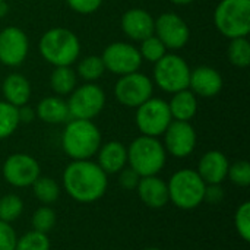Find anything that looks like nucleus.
<instances>
[{"label":"nucleus","instance_id":"1","mask_svg":"<svg viewBox=\"0 0 250 250\" xmlns=\"http://www.w3.org/2000/svg\"><path fill=\"white\" fill-rule=\"evenodd\" d=\"M107 186V174L91 160H73L63 171V188L76 202L91 204L101 199Z\"/></svg>","mask_w":250,"mask_h":250},{"label":"nucleus","instance_id":"2","mask_svg":"<svg viewBox=\"0 0 250 250\" xmlns=\"http://www.w3.org/2000/svg\"><path fill=\"white\" fill-rule=\"evenodd\" d=\"M41 57L51 66H72L81 54V41L78 35L63 26H54L45 31L38 42Z\"/></svg>","mask_w":250,"mask_h":250},{"label":"nucleus","instance_id":"3","mask_svg":"<svg viewBox=\"0 0 250 250\" xmlns=\"http://www.w3.org/2000/svg\"><path fill=\"white\" fill-rule=\"evenodd\" d=\"M62 146L72 160H89L101 146V132L92 120L70 119L63 129Z\"/></svg>","mask_w":250,"mask_h":250},{"label":"nucleus","instance_id":"4","mask_svg":"<svg viewBox=\"0 0 250 250\" xmlns=\"http://www.w3.org/2000/svg\"><path fill=\"white\" fill-rule=\"evenodd\" d=\"M167 152L158 138L141 135L127 146V164L141 177L157 176L166 166Z\"/></svg>","mask_w":250,"mask_h":250},{"label":"nucleus","instance_id":"5","mask_svg":"<svg viewBox=\"0 0 250 250\" xmlns=\"http://www.w3.org/2000/svg\"><path fill=\"white\" fill-rule=\"evenodd\" d=\"M168 198L180 209H195L204 202L207 183L196 170L182 168L176 171L168 183Z\"/></svg>","mask_w":250,"mask_h":250},{"label":"nucleus","instance_id":"6","mask_svg":"<svg viewBox=\"0 0 250 250\" xmlns=\"http://www.w3.org/2000/svg\"><path fill=\"white\" fill-rule=\"evenodd\" d=\"M214 23L229 40L248 37L250 32V0H221L214 10Z\"/></svg>","mask_w":250,"mask_h":250},{"label":"nucleus","instance_id":"7","mask_svg":"<svg viewBox=\"0 0 250 250\" xmlns=\"http://www.w3.org/2000/svg\"><path fill=\"white\" fill-rule=\"evenodd\" d=\"M189 63L176 53H167L154 63V83L164 92L174 94L189 88Z\"/></svg>","mask_w":250,"mask_h":250},{"label":"nucleus","instance_id":"8","mask_svg":"<svg viewBox=\"0 0 250 250\" xmlns=\"http://www.w3.org/2000/svg\"><path fill=\"white\" fill-rule=\"evenodd\" d=\"M70 119L94 120L105 107V92L95 82L76 86L67 98Z\"/></svg>","mask_w":250,"mask_h":250},{"label":"nucleus","instance_id":"9","mask_svg":"<svg viewBox=\"0 0 250 250\" xmlns=\"http://www.w3.org/2000/svg\"><path fill=\"white\" fill-rule=\"evenodd\" d=\"M173 122L168 103L158 97H151L144 104L136 107L135 123L141 135L158 138Z\"/></svg>","mask_w":250,"mask_h":250},{"label":"nucleus","instance_id":"10","mask_svg":"<svg viewBox=\"0 0 250 250\" xmlns=\"http://www.w3.org/2000/svg\"><path fill=\"white\" fill-rule=\"evenodd\" d=\"M152 94H154L152 79L139 70L120 76L114 85L116 100L127 108L139 107L146 100L154 97Z\"/></svg>","mask_w":250,"mask_h":250},{"label":"nucleus","instance_id":"11","mask_svg":"<svg viewBox=\"0 0 250 250\" xmlns=\"http://www.w3.org/2000/svg\"><path fill=\"white\" fill-rule=\"evenodd\" d=\"M101 59L104 62L105 70L117 76L138 72L144 62L139 54L138 47H135L130 42H123V41H116V42L108 44L104 48Z\"/></svg>","mask_w":250,"mask_h":250},{"label":"nucleus","instance_id":"12","mask_svg":"<svg viewBox=\"0 0 250 250\" xmlns=\"http://www.w3.org/2000/svg\"><path fill=\"white\" fill-rule=\"evenodd\" d=\"M3 177L13 188H28L41 176L40 163L28 154L16 152L3 163Z\"/></svg>","mask_w":250,"mask_h":250},{"label":"nucleus","instance_id":"13","mask_svg":"<svg viewBox=\"0 0 250 250\" xmlns=\"http://www.w3.org/2000/svg\"><path fill=\"white\" fill-rule=\"evenodd\" d=\"M154 34L166 45L167 50L177 51L190 40V28L186 21L173 12H164L155 19Z\"/></svg>","mask_w":250,"mask_h":250},{"label":"nucleus","instance_id":"14","mask_svg":"<svg viewBox=\"0 0 250 250\" xmlns=\"http://www.w3.org/2000/svg\"><path fill=\"white\" fill-rule=\"evenodd\" d=\"M163 136H164L163 145L166 152L176 158H186L196 148L198 136L190 122L173 120L166 129V132L163 133Z\"/></svg>","mask_w":250,"mask_h":250},{"label":"nucleus","instance_id":"15","mask_svg":"<svg viewBox=\"0 0 250 250\" xmlns=\"http://www.w3.org/2000/svg\"><path fill=\"white\" fill-rule=\"evenodd\" d=\"M29 51L26 34L18 26H6L0 31V63L7 67L21 66Z\"/></svg>","mask_w":250,"mask_h":250},{"label":"nucleus","instance_id":"16","mask_svg":"<svg viewBox=\"0 0 250 250\" xmlns=\"http://www.w3.org/2000/svg\"><path fill=\"white\" fill-rule=\"evenodd\" d=\"M120 25L127 38L141 42L142 40L154 35L155 18L142 7H132L123 13Z\"/></svg>","mask_w":250,"mask_h":250},{"label":"nucleus","instance_id":"17","mask_svg":"<svg viewBox=\"0 0 250 250\" xmlns=\"http://www.w3.org/2000/svg\"><path fill=\"white\" fill-rule=\"evenodd\" d=\"M224 81L221 73L211 66H198L190 70L189 78V89L202 98L217 97L223 89Z\"/></svg>","mask_w":250,"mask_h":250},{"label":"nucleus","instance_id":"18","mask_svg":"<svg viewBox=\"0 0 250 250\" xmlns=\"http://www.w3.org/2000/svg\"><path fill=\"white\" fill-rule=\"evenodd\" d=\"M230 161L221 151L205 152L198 163V174L207 185H221L227 179Z\"/></svg>","mask_w":250,"mask_h":250},{"label":"nucleus","instance_id":"19","mask_svg":"<svg viewBox=\"0 0 250 250\" xmlns=\"http://www.w3.org/2000/svg\"><path fill=\"white\" fill-rule=\"evenodd\" d=\"M136 190H138L139 199L148 208H152V209L164 208L168 204V201H170L167 182H164L158 176L141 177Z\"/></svg>","mask_w":250,"mask_h":250},{"label":"nucleus","instance_id":"20","mask_svg":"<svg viewBox=\"0 0 250 250\" xmlns=\"http://www.w3.org/2000/svg\"><path fill=\"white\" fill-rule=\"evenodd\" d=\"M97 155H98L97 164L107 176L117 174L127 164V148L119 141H110L105 142L104 145L101 144Z\"/></svg>","mask_w":250,"mask_h":250},{"label":"nucleus","instance_id":"21","mask_svg":"<svg viewBox=\"0 0 250 250\" xmlns=\"http://www.w3.org/2000/svg\"><path fill=\"white\" fill-rule=\"evenodd\" d=\"M3 100L15 107H22L31 100V83L22 73H9L1 83Z\"/></svg>","mask_w":250,"mask_h":250},{"label":"nucleus","instance_id":"22","mask_svg":"<svg viewBox=\"0 0 250 250\" xmlns=\"http://www.w3.org/2000/svg\"><path fill=\"white\" fill-rule=\"evenodd\" d=\"M37 117L48 125H60L67 123L70 120L67 103L63 97L59 95H50L42 98L37 107H35Z\"/></svg>","mask_w":250,"mask_h":250},{"label":"nucleus","instance_id":"23","mask_svg":"<svg viewBox=\"0 0 250 250\" xmlns=\"http://www.w3.org/2000/svg\"><path fill=\"white\" fill-rule=\"evenodd\" d=\"M167 103L173 120L190 122L198 113V97L189 88L174 92Z\"/></svg>","mask_w":250,"mask_h":250},{"label":"nucleus","instance_id":"24","mask_svg":"<svg viewBox=\"0 0 250 250\" xmlns=\"http://www.w3.org/2000/svg\"><path fill=\"white\" fill-rule=\"evenodd\" d=\"M78 86V75L72 66H57L50 73V88L59 97H69Z\"/></svg>","mask_w":250,"mask_h":250},{"label":"nucleus","instance_id":"25","mask_svg":"<svg viewBox=\"0 0 250 250\" xmlns=\"http://www.w3.org/2000/svg\"><path fill=\"white\" fill-rule=\"evenodd\" d=\"M75 72H76V75L82 81H85V82H95L100 78H103V75L107 70H105V66H104V62H103L101 56L89 54V56L82 57L78 62V66H76Z\"/></svg>","mask_w":250,"mask_h":250},{"label":"nucleus","instance_id":"26","mask_svg":"<svg viewBox=\"0 0 250 250\" xmlns=\"http://www.w3.org/2000/svg\"><path fill=\"white\" fill-rule=\"evenodd\" d=\"M32 192L34 196L44 205L54 204L60 196V186L59 183L51 177H38L32 183Z\"/></svg>","mask_w":250,"mask_h":250},{"label":"nucleus","instance_id":"27","mask_svg":"<svg viewBox=\"0 0 250 250\" xmlns=\"http://www.w3.org/2000/svg\"><path fill=\"white\" fill-rule=\"evenodd\" d=\"M227 57L233 66L239 69H246L250 64V42L248 37L230 40Z\"/></svg>","mask_w":250,"mask_h":250},{"label":"nucleus","instance_id":"28","mask_svg":"<svg viewBox=\"0 0 250 250\" xmlns=\"http://www.w3.org/2000/svg\"><path fill=\"white\" fill-rule=\"evenodd\" d=\"M19 125L21 122L18 116V107L1 100L0 101V139H6L12 136Z\"/></svg>","mask_w":250,"mask_h":250},{"label":"nucleus","instance_id":"29","mask_svg":"<svg viewBox=\"0 0 250 250\" xmlns=\"http://www.w3.org/2000/svg\"><path fill=\"white\" fill-rule=\"evenodd\" d=\"M23 212V201L13 193L0 198V220L4 223L16 221Z\"/></svg>","mask_w":250,"mask_h":250},{"label":"nucleus","instance_id":"30","mask_svg":"<svg viewBox=\"0 0 250 250\" xmlns=\"http://www.w3.org/2000/svg\"><path fill=\"white\" fill-rule=\"evenodd\" d=\"M138 50H139L142 60H146L149 63H157L163 56H166L168 53L166 45L160 41V38L155 34L142 40Z\"/></svg>","mask_w":250,"mask_h":250},{"label":"nucleus","instance_id":"31","mask_svg":"<svg viewBox=\"0 0 250 250\" xmlns=\"http://www.w3.org/2000/svg\"><path fill=\"white\" fill-rule=\"evenodd\" d=\"M56 212L51 207H40L38 209H35V212L32 214V220H31V224H32V229L35 231H40V233H50L54 226H56Z\"/></svg>","mask_w":250,"mask_h":250},{"label":"nucleus","instance_id":"32","mask_svg":"<svg viewBox=\"0 0 250 250\" xmlns=\"http://www.w3.org/2000/svg\"><path fill=\"white\" fill-rule=\"evenodd\" d=\"M50 246L47 234L32 230L18 239L15 250H50Z\"/></svg>","mask_w":250,"mask_h":250},{"label":"nucleus","instance_id":"33","mask_svg":"<svg viewBox=\"0 0 250 250\" xmlns=\"http://www.w3.org/2000/svg\"><path fill=\"white\" fill-rule=\"evenodd\" d=\"M227 177L233 185L239 188H248L250 186V164L245 160L230 164Z\"/></svg>","mask_w":250,"mask_h":250},{"label":"nucleus","instance_id":"34","mask_svg":"<svg viewBox=\"0 0 250 250\" xmlns=\"http://www.w3.org/2000/svg\"><path fill=\"white\" fill-rule=\"evenodd\" d=\"M234 226L239 236L245 240L250 242V202H243L234 214Z\"/></svg>","mask_w":250,"mask_h":250},{"label":"nucleus","instance_id":"35","mask_svg":"<svg viewBox=\"0 0 250 250\" xmlns=\"http://www.w3.org/2000/svg\"><path fill=\"white\" fill-rule=\"evenodd\" d=\"M16 242L18 236L13 227L9 223L0 220V250H15Z\"/></svg>","mask_w":250,"mask_h":250},{"label":"nucleus","instance_id":"36","mask_svg":"<svg viewBox=\"0 0 250 250\" xmlns=\"http://www.w3.org/2000/svg\"><path fill=\"white\" fill-rule=\"evenodd\" d=\"M103 1L104 0H66L67 6L79 15L95 13L101 7Z\"/></svg>","mask_w":250,"mask_h":250},{"label":"nucleus","instance_id":"37","mask_svg":"<svg viewBox=\"0 0 250 250\" xmlns=\"http://www.w3.org/2000/svg\"><path fill=\"white\" fill-rule=\"evenodd\" d=\"M119 183L126 190H135L138 188V183L141 180V176L130 167H125L119 173Z\"/></svg>","mask_w":250,"mask_h":250},{"label":"nucleus","instance_id":"38","mask_svg":"<svg viewBox=\"0 0 250 250\" xmlns=\"http://www.w3.org/2000/svg\"><path fill=\"white\" fill-rule=\"evenodd\" d=\"M223 199H224V190H223L221 185H207L204 201L217 205V204H220Z\"/></svg>","mask_w":250,"mask_h":250},{"label":"nucleus","instance_id":"39","mask_svg":"<svg viewBox=\"0 0 250 250\" xmlns=\"http://www.w3.org/2000/svg\"><path fill=\"white\" fill-rule=\"evenodd\" d=\"M18 116H19V122L21 123H31L37 117L35 108L29 107L28 104H25L22 107H18Z\"/></svg>","mask_w":250,"mask_h":250},{"label":"nucleus","instance_id":"40","mask_svg":"<svg viewBox=\"0 0 250 250\" xmlns=\"http://www.w3.org/2000/svg\"><path fill=\"white\" fill-rule=\"evenodd\" d=\"M173 4H177V6H188L190 3H193L195 0H170Z\"/></svg>","mask_w":250,"mask_h":250},{"label":"nucleus","instance_id":"41","mask_svg":"<svg viewBox=\"0 0 250 250\" xmlns=\"http://www.w3.org/2000/svg\"><path fill=\"white\" fill-rule=\"evenodd\" d=\"M145 250H161V249H157V248H148V249Z\"/></svg>","mask_w":250,"mask_h":250},{"label":"nucleus","instance_id":"42","mask_svg":"<svg viewBox=\"0 0 250 250\" xmlns=\"http://www.w3.org/2000/svg\"><path fill=\"white\" fill-rule=\"evenodd\" d=\"M3 1H4V0H0V3H3Z\"/></svg>","mask_w":250,"mask_h":250}]
</instances>
